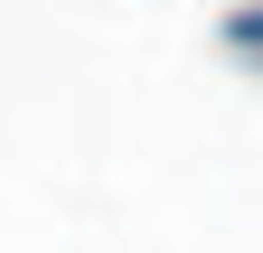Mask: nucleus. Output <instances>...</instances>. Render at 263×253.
Returning a JSON list of instances; mask_svg holds the SVG:
<instances>
[{
  "label": "nucleus",
  "mask_w": 263,
  "mask_h": 253,
  "mask_svg": "<svg viewBox=\"0 0 263 253\" xmlns=\"http://www.w3.org/2000/svg\"><path fill=\"white\" fill-rule=\"evenodd\" d=\"M226 47H263V10H245V19H226Z\"/></svg>",
  "instance_id": "obj_1"
}]
</instances>
